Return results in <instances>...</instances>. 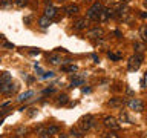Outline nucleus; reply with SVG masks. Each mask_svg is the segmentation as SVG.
Wrapping results in <instances>:
<instances>
[{"mask_svg": "<svg viewBox=\"0 0 147 138\" xmlns=\"http://www.w3.org/2000/svg\"><path fill=\"white\" fill-rule=\"evenodd\" d=\"M133 48H135L136 54H142V52H144V49H146V46H144V43H141V41H136V43L133 45Z\"/></svg>", "mask_w": 147, "mask_h": 138, "instance_id": "obj_14", "label": "nucleus"}, {"mask_svg": "<svg viewBox=\"0 0 147 138\" xmlns=\"http://www.w3.org/2000/svg\"><path fill=\"white\" fill-rule=\"evenodd\" d=\"M69 101V98H67V95H60L58 98H57V106H64Z\"/></svg>", "mask_w": 147, "mask_h": 138, "instance_id": "obj_19", "label": "nucleus"}, {"mask_svg": "<svg viewBox=\"0 0 147 138\" xmlns=\"http://www.w3.org/2000/svg\"><path fill=\"white\" fill-rule=\"evenodd\" d=\"M64 11H66L67 16H75V14L80 12V8H78V5H67Z\"/></svg>", "mask_w": 147, "mask_h": 138, "instance_id": "obj_10", "label": "nucleus"}, {"mask_svg": "<svg viewBox=\"0 0 147 138\" xmlns=\"http://www.w3.org/2000/svg\"><path fill=\"white\" fill-rule=\"evenodd\" d=\"M103 35H104V31L101 29V28H92V29H89L86 32V37H89V39L92 40H95V39H103Z\"/></svg>", "mask_w": 147, "mask_h": 138, "instance_id": "obj_5", "label": "nucleus"}, {"mask_svg": "<svg viewBox=\"0 0 147 138\" xmlns=\"http://www.w3.org/2000/svg\"><path fill=\"white\" fill-rule=\"evenodd\" d=\"M17 91V86L14 85V83H5V85H2V94H6V95H11L12 92Z\"/></svg>", "mask_w": 147, "mask_h": 138, "instance_id": "obj_7", "label": "nucleus"}, {"mask_svg": "<svg viewBox=\"0 0 147 138\" xmlns=\"http://www.w3.org/2000/svg\"><path fill=\"white\" fill-rule=\"evenodd\" d=\"M16 5L18 8H23L25 5H28V0H16Z\"/></svg>", "mask_w": 147, "mask_h": 138, "instance_id": "obj_28", "label": "nucleus"}, {"mask_svg": "<svg viewBox=\"0 0 147 138\" xmlns=\"http://www.w3.org/2000/svg\"><path fill=\"white\" fill-rule=\"evenodd\" d=\"M63 60H61V57L60 55H57V54H52V55H49V63H52V64H60Z\"/></svg>", "mask_w": 147, "mask_h": 138, "instance_id": "obj_12", "label": "nucleus"}, {"mask_svg": "<svg viewBox=\"0 0 147 138\" xmlns=\"http://www.w3.org/2000/svg\"><path fill=\"white\" fill-rule=\"evenodd\" d=\"M38 25H40L41 28H48V26L51 25V18H48L46 16L40 17V18H38Z\"/></svg>", "mask_w": 147, "mask_h": 138, "instance_id": "obj_11", "label": "nucleus"}, {"mask_svg": "<svg viewBox=\"0 0 147 138\" xmlns=\"http://www.w3.org/2000/svg\"><path fill=\"white\" fill-rule=\"evenodd\" d=\"M121 104H123V98H110L109 100V106H112V108H118Z\"/></svg>", "mask_w": 147, "mask_h": 138, "instance_id": "obj_13", "label": "nucleus"}, {"mask_svg": "<svg viewBox=\"0 0 147 138\" xmlns=\"http://www.w3.org/2000/svg\"><path fill=\"white\" fill-rule=\"evenodd\" d=\"M103 124H104V126L109 129V131H118V129H119V124H118V121H117V118L110 117V115H107V117H104V120H103Z\"/></svg>", "mask_w": 147, "mask_h": 138, "instance_id": "obj_4", "label": "nucleus"}, {"mask_svg": "<svg viewBox=\"0 0 147 138\" xmlns=\"http://www.w3.org/2000/svg\"><path fill=\"white\" fill-rule=\"evenodd\" d=\"M11 138H17V137H11Z\"/></svg>", "mask_w": 147, "mask_h": 138, "instance_id": "obj_37", "label": "nucleus"}, {"mask_svg": "<svg viewBox=\"0 0 147 138\" xmlns=\"http://www.w3.org/2000/svg\"><path fill=\"white\" fill-rule=\"evenodd\" d=\"M101 9H103V6H101L100 2H95L94 5L90 6V9L87 11V20H98V16L101 12Z\"/></svg>", "mask_w": 147, "mask_h": 138, "instance_id": "obj_2", "label": "nucleus"}, {"mask_svg": "<svg viewBox=\"0 0 147 138\" xmlns=\"http://www.w3.org/2000/svg\"><path fill=\"white\" fill-rule=\"evenodd\" d=\"M57 2H64V0H57Z\"/></svg>", "mask_w": 147, "mask_h": 138, "instance_id": "obj_36", "label": "nucleus"}, {"mask_svg": "<svg viewBox=\"0 0 147 138\" xmlns=\"http://www.w3.org/2000/svg\"><path fill=\"white\" fill-rule=\"evenodd\" d=\"M26 133H28V129L26 127H22V129H18V131H17V135H20V137H25Z\"/></svg>", "mask_w": 147, "mask_h": 138, "instance_id": "obj_27", "label": "nucleus"}, {"mask_svg": "<svg viewBox=\"0 0 147 138\" xmlns=\"http://www.w3.org/2000/svg\"><path fill=\"white\" fill-rule=\"evenodd\" d=\"M147 17V12H141V18H146Z\"/></svg>", "mask_w": 147, "mask_h": 138, "instance_id": "obj_31", "label": "nucleus"}, {"mask_svg": "<svg viewBox=\"0 0 147 138\" xmlns=\"http://www.w3.org/2000/svg\"><path fill=\"white\" fill-rule=\"evenodd\" d=\"M46 131H48V133H49L51 137H52V135H55V133L60 132V127H58V126H49L48 129H46Z\"/></svg>", "mask_w": 147, "mask_h": 138, "instance_id": "obj_21", "label": "nucleus"}, {"mask_svg": "<svg viewBox=\"0 0 147 138\" xmlns=\"http://www.w3.org/2000/svg\"><path fill=\"white\" fill-rule=\"evenodd\" d=\"M140 35H141L142 41H147V25H142L140 28Z\"/></svg>", "mask_w": 147, "mask_h": 138, "instance_id": "obj_17", "label": "nucleus"}, {"mask_svg": "<svg viewBox=\"0 0 147 138\" xmlns=\"http://www.w3.org/2000/svg\"><path fill=\"white\" fill-rule=\"evenodd\" d=\"M87 25H89V20L87 18H78V20L74 23V29L75 31H83V29H86Z\"/></svg>", "mask_w": 147, "mask_h": 138, "instance_id": "obj_8", "label": "nucleus"}, {"mask_svg": "<svg viewBox=\"0 0 147 138\" xmlns=\"http://www.w3.org/2000/svg\"><path fill=\"white\" fill-rule=\"evenodd\" d=\"M119 2H121V3H129L130 0H119Z\"/></svg>", "mask_w": 147, "mask_h": 138, "instance_id": "obj_32", "label": "nucleus"}, {"mask_svg": "<svg viewBox=\"0 0 147 138\" xmlns=\"http://www.w3.org/2000/svg\"><path fill=\"white\" fill-rule=\"evenodd\" d=\"M129 106H130V109H133L135 112H142V110H144V103L138 98H132L129 101Z\"/></svg>", "mask_w": 147, "mask_h": 138, "instance_id": "obj_6", "label": "nucleus"}, {"mask_svg": "<svg viewBox=\"0 0 147 138\" xmlns=\"http://www.w3.org/2000/svg\"><path fill=\"white\" fill-rule=\"evenodd\" d=\"M37 133H38L40 138H51V135L48 133V131H46V129H43V127H38V129H37Z\"/></svg>", "mask_w": 147, "mask_h": 138, "instance_id": "obj_18", "label": "nucleus"}, {"mask_svg": "<svg viewBox=\"0 0 147 138\" xmlns=\"http://www.w3.org/2000/svg\"><path fill=\"white\" fill-rule=\"evenodd\" d=\"M92 126H94V117L92 115H84L78 121V127H80L81 132H87Z\"/></svg>", "mask_w": 147, "mask_h": 138, "instance_id": "obj_1", "label": "nucleus"}, {"mask_svg": "<svg viewBox=\"0 0 147 138\" xmlns=\"http://www.w3.org/2000/svg\"><path fill=\"white\" fill-rule=\"evenodd\" d=\"M5 46L6 48H14V45H11V43H5Z\"/></svg>", "mask_w": 147, "mask_h": 138, "instance_id": "obj_29", "label": "nucleus"}, {"mask_svg": "<svg viewBox=\"0 0 147 138\" xmlns=\"http://www.w3.org/2000/svg\"><path fill=\"white\" fill-rule=\"evenodd\" d=\"M32 95H34V92L28 91V92H25V94H22L20 97H18V101H22V103H23V101H28V100H29Z\"/></svg>", "mask_w": 147, "mask_h": 138, "instance_id": "obj_16", "label": "nucleus"}, {"mask_svg": "<svg viewBox=\"0 0 147 138\" xmlns=\"http://www.w3.org/2000/svg\"><path fill=\"white\" fill-rule=\"evenodd\" d=\"M80 85H83V78H80V77L72 78V86H80Z\"/></svg>", "mask_w": 147, "mask_h": 138, "instance_id": "obj_23", "label": "nucleus"}, {"mask_svg": "<svg viewBox=\"0 0 147 138\" xmlns=\"http://www.w3.org/2000/svg\"><path fill=\"white\" fill-rule=\"evenodd\" d=\"M126 91H127V94H129V95H133V92H132V89H129V87H127Z\"/></svg>", "mask_w": 147, "mask_h": 138, "instance_id": "obj_30", "label": "nucleus"}, {"mask_svg": "<svg viewBox=\"0 0 147 138\" xmlns=\"http://www.w3.org/2000/svg\"><path fill=\"white\" fill-rule=\"evenodd\" d=\"M119 120H121V121H124V123H130V120H129V117H127L126 112H121V114H119Z\"/></svg>", "mask_w": 147, "mask_h": 138, "instance_id": "obj_26", "label": "nucleus"}, {"mask_svg": "<svg viewBox=\"0 0 147 138\" xmlns=\"http://www.w3.org/2000/svg\"><path fill=\"white\" fill-rule=\"evenodd\" d=\"M57 14H58V9L57 8H54L52 5H48L45 9V16L48 17V18H55L57 17Z\"/></svg>", "mask_w": 147, "mask_h": 138, "instance_id": "obj_9", "label": "nucleus"}, {"mask_svg": "<svg viewBox=\"0 0 147 138\" xmlns=\"http://www.w3.org/2000/svg\"><path fill=\"white\" fill-rule=\"evenodd\" d=\"M104 138H119V135H118L117 131H109V132L104 135Z\"/></svg>", "mask_w": 147, "mask_h": 138, "instance_id": "obj_22", "label": "nucleus"}, {"mask_svg": "<svg viewBox=\"0 0 147 138\" xmlns=\"http://www.w3.org/2000/svg\"><path fill=\"white\" fill-rule=\"evenodd\" d=\"M14 0H0V6L2 8H6V6H11Z\"/></svg>", "mask_w": 147, "mask_h": 138, "instance_id": "obj_24", "label": "nucleus"}, {"mask_svg": "<svg viewBox=\"0 0 147 138\" xmlns=\"http://www.w3.org/2000/svg\"><path fill=\"white\" fill-rule=\"evenodd\" d=\"M142 60H144L142 54H135V55H132V57L129 58V63H127L129 69H130V71H136V69H140Z\"/></svg>", "mask_w": 147, "mask_h": 138, "instance_id": "obj_3", "label": "nucleus"}, {"mask_svg": "<svg viewBox=\"0 0 147 138\" xmlns=\"http://www.w3.org/2000/svg\"><path fill=\"white\" fill-rule=\"evenodd\" d=\"M107 55H109L110 60H115V62H118V60L121 58V55H119V54H115V52H109Z\"/></svg>", "mask_w": 147, "mask_h": 138, "instance_id": "obj_25", "label": "nucleus"}, {"mask_svg": "<svg viewBox=\"0 0 147 138\" xmlns=\"http://www.w3.org/2000/svg\"><path fill=\"white\" fill-rule=\"evenodd\" d=\"M60 138H66V135H60Z\"/></svg>", "mask_w": 147, "mask_h": 138, "instance_id": "obj_34", "label": "nucleus"}, {"mask_svg": "<svg viewBox=\"0 0 147 138\" xmlns=\"http://www.w3.org/2000/svg\"><path fill=\"white\" fill-rule=\"evenodd\" d=\"M144 6L147 8V0H144Z\"/></svg>", "mask_w": 147, "mask_h": 138, "instance_id": "obj_33", "label": "nucleus"}, {"mask_svg": "<svg viewBox=\"0 0 147 138\" xmlns=\"http://www.w3.org/2000/svg\"><path fill=\"white\" fill-rule=\"evenodd\" d=\"M0 92H2V83H0Z\"/></svg>", "mask_w": 147, "mask_h": 138, "instance_id": "obj_35", "label": "nucleus"}, {"mask_svg": "<svg viewBox=\"0 0 147 138\" xmlns=\"http://www.w3.org/2000/svg\"><path fill=\"white\" fill-rule=\"evenodd\" d=\"M61 69L64 72H77L78 71V68L75 64H64V66H61Z\"/></svg>", "mask_w": 147, "mask_h": 138, "instance_id": "obj_15", "label": "nucleus"}, {"mask_svg": "<svg viewBox=\"0 0 147 138\" xmlns=\"http://www.w3.org/2000/svg\"><path fill=\"white\" fill-rule=\"evenodd\" d=\"M9 81H11V75H9L8 72H3L2 75H0V83L5 85V83H9Z\"/></svg>", "mask_w": 147, "mask_h": 138, "instance_id": "obj_20", "label": "nucleus"}]
</instances>
